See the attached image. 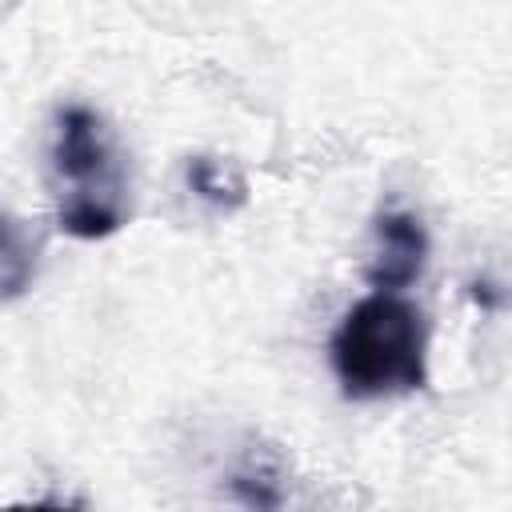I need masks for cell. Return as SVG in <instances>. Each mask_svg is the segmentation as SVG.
Here are the masks:
<instances>
[{
	"label": "cell",
	"instance_id": "obj_1",
	"mask_svg": "<svg viewBox=\"0 0 512 512\" xmlns=\"http://www.w3.org/2000/svg\"><path fill=\"white\" fill-rule=\"evenodd\" d=\"M336 384L348 400L404 396L428 384V324L400 292L356 300L328 340Z\"/></svg>",
	"mask_w": 512,
	"mask_h": 512
},
{
	"label": "cell",
	"instance_id": "obj_2",
	"mask_svg": "<svg viewBox=\"0 0 512 512\" xmlns=\"http://www.w3.org/2000/svg\"><path fill=\"white\" fill-rule=\"evenodd\" d=\"M48 184L56 224L76 240H104L128 220V176L108 120L88 104H64L52 120Z\"/></svg>",
	"mask_w": 512,
	"mask_h": 512
},
{
	"label": "cell",
	"instance_id": "obj_3",
	"mask_svg": "<svg viewBox=\"0 0 512 512\" xmlns=\"http://www.w3.org/2000/svg\"><path fill=\"white\" fill-rule=\"evenodd\" d=\"M428 264V232L420 216L404 208H388L372 220V256H368V284L376 292H404L424 276Z\"/></svg>",
	"mask_w": 512,
	"mask_h": 512
},
{
	"label": "cell",
	"instance_id": "obj_4",
	"mask_svg": "<svg viewBox=\"0 0 512 512\" xmlns=\"http://www.w3.org/2000/svg\"><path fill=\"white\" fill-rule=\"evenodd\" d=\"M184 180L188 188L208 200L212 208H240L248 200V188H244V176L228 164V160H216V156H192L188 168H184Z\"/></svg>",
	"mask_w": 512,
	"mask_h": 512
},
{
	"label": "cell",
	"instance_id": "obj_5",
	"mask_svg": "<svg viewBox=\"0 0 512 512\" xmlns=\"http://www.w3.org/2000/svg\"><path fill=\"white\" fill-rule=\"evenodd\" d=\"M36 272V240L0 212V296H20Z\"/></svg>",
	"mask_w": 512,
	"mask_h": 512
}]
</instances>
